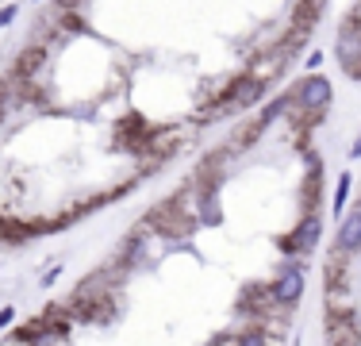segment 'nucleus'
Wrapping results in <instances>:
<instances>
[{"label": "nucleus", "instance_id": "nucleus-1", "mask_svg": "<svg viewBox=\"0 0 361 346\" xmlns=\"http://www.w3.org/2000/svg\"><path fill=\"white\" fill-rule=\"evenodd\" d=\"M146 227L161 231V235H169V239H180V235H192L196 215L188 212L185 201H180V193H177V196H169L166 204H158L150 215H146Z\"/></svg>", "mask_w": 361, "mask_h": 346}, {"label": "nucleus", "instance_id": "nucleus-2", "mask_svg": "<svg viewBox=\"0 0 361 346\" xmlns=\"http://www.w3.org/2000/svg\"><path fill=\"white\" fill-rule=\"evenodd\" d=\"M285 62H288V54L277 47V42H273L269 50H262V54L254 58V66L246 69V73H250V77H257L262 85H269L273 77H281V69H285Z\"/></svg>", "mask_w": 361, "mask_h": 346}, {"label": "nucleus", "instance_id": "nucleus-3", "mask_svg": "<svg viewBox=\"0 0 361 346\" xmlns=\"http://www.w3.org/2000/svg\"><path fill=\"white\" fill-rule=\"evenodd\" d=\"M227 158L231 150H219V154H208V158L200 162V173H196V185H200V193H216L223 173H227Z\"/></svg>", "mask_w": 361, "mask_h": 346}, {"label": "nucleus", "instance_id": "nucleus-4", "mask_svg": "<svg viewBox=\"0 0 361 346\" xmlns=\"http://www.w3.org/2000/svg\"><path fill=\"white\" fill-rule=\"evenodd\" d=\"M273 304H277L273 285H250V289L238 297V308H243L246 316H265V311H273Z\"/></svg>", "mask_w": 361, "mask_h": 346}, {"label": "nucleus", "instance_id": "nucleus-5", "mask_svg": "<svg viewBox=\"0 0 361 346\" xmlns=\"http://www.w3.org/2000/svg\"><path fill=\"white\" fill-rule=\"evenodd\" d=\"M296 104H304V108H326L331 104V85L323 81V77H307V81H300L296 97H292Z\"/></svg>", "mask_w": 361, "mask_h": 346}, {"label": "nucleus", "instance_id": "nucleus-6", "mask_svg": "<svg viewBox=\"0 0 361 346\" xmlns=\"http://www.w3.org/2000/svg\"><path fill=\"white\" fill-rule=\"evenodd\" d=\"M300 289H304V270H300V266H285V273L277 277V285H273L277 304H292V300L300 297Z\"/></svg>", "mask_w": 361, "mask_h": 346}, {"label": "nucleus", "instance_id": "nucleus-7", "mask_svg": "<svg viewBox=\"0 0 361 346\" xmlns=\"http://www.w3.org/2000/svg\"><path fill=\"white\" fill-rule=\"evenodd\" d=\"M42 62H47V47H31V50H23V54H20V62H16L12 73L27 81V77H35V73H39V66H42Z\"/></svg>", "mask_w": 361, "mask_h": 346}, {"label": "nucleus", "instance_id": "nucleus-8", "mask_svg": "<svg viewBox=\"0 0 361 346\" xmlns=\"http://www.w3.org/2000/svg\"><path fill=\"white\" fill-rule=\"evenodd\" d=\"M338 246H346V250L361 246V208H357L354 215H350L346 223H342V231H338Z\"/></svg>", "mask_w": 361, "mask_h": 346}, {"label": "nucleus", "instance_id": "nucleus-9", "mask_svg": "<svg viewBox=\"0 0 361 346\" xmlns=\"http://www.w3.org/2000/svg\"><path fill=\"white\" fill-rule=\"evenodd\" d=\"M296 239H300V250H304V254L315 246V239H319V220H315V212H307V220L296 227Z\"/></svg>", "mask_w": 361, "mask_h": 346}, {"label": "nucleus", "instance_id": "nucleus-10", "mask_svg": "<svg viewBox=\"0 0 361 346\" xmlns=\"http://www.w3.org/2000/svg\"><path fill=\"white\" fill-rule=\"evenodd\" d=\"M346 193H350V177L342 173V181H338V193H334V212L342 208V201H346Z\"/></svg>", "mask_w": 361, "mask_h": 346}, {"label": "nucleus", "instance_id": "nucleus-11", "mask_svg": "<svg viewBox=\"0 0 361 346\" xmlns=\"http://www.w3.org/2000/svg\"><path fill=\"white\" fill-rule=\"evenodd\" d=\"M12 20H16V8H4V12H0V28H8Z\"/></svg>", "mask_w": 361, "mask_h": 346}, {"label": "nucleus", "instance_id": "nucleus-12", "mask_svg": "<svg viewBox=\"0 0 361 346\" xmlns=\"http://www.w3.org/2000/svg\"><path fill=\"white\" fill-rule=\"evenodd\" d=\"M8 323H12V308H4V311H0V327H8Z\"/></svg>", "mask_w": 361, "mask_h": 346}, {"label": "nucleus", "instance_id": "nucleus-13", "mask_svg": "<svg viewBox=\"0 0 361 346\" xmlns=\"http://www.w3.org/2000/svg\"><path fill=\"white\" fill-rule=\"evenodd\" d=\"M350 20H354V23H361V0L354 4V12H350Z\"/></svg>", "mask_w": 361, "mask_h": 346}, {"label": "nucleus", "instance_id": "nucleus-14", "mask_svg": "<svg viewBox=\"0 0 361 346\" xmlns=\"http://www.w3.org/2000/svg\"><path fill=\"white\" fill-rule=\"evenodd\" d=\"M354 158H361V138H357V143H354Z\"/></svg>", "mask_w": 361, "mask_h": 346}, {"label": "nucleus", "instance_id": "nucleus-15", "mask_svg": "<svg viewBox=\"0 0 361 346\" xmlns=\"http://www.w3.org/2000/svg\"><path fill=\"white\" fill-rule=\"evenodd\" d=\"M58 4H62V8H73V4H77V0H58Z\"/></svg>", "mask_w": 361, "mask_h": 346}]
</instances>
